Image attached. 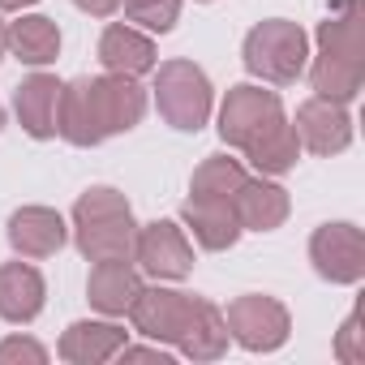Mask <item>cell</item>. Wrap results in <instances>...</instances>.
Segmentation results:
<instances>
[{"mask_svg": "<svg viewBox=\"0 0 365 365\" xmlns=\"http://www.w3.org/2000/svg\"><path fill=\"white\" fill-rule=\"evenodd\" d=\"M146 112V91L138 78L103 73V78H78L61 86L56 99V133L73 146H99L103 138L129 133Z\"/></svg>", "mask_w": 365, "mask_h": 365, "instance_id": "1", "label": "cell"}, {"mask_svg": "<svg viewBox=\"0 0 365 365\" xmlns=\"http://www.w3.org/2000/svg\"><path fill=\"white\" fill-rule=\"evenodd\" d=\"M220 138L250 155V163L262 176H279L297 163L301 142L297 129L284 116V103L275 91L262 86H232L220 108Z\"/></svg>", "mask_w": 365, "mask_h": 365, "instance_id": "2", "label": "cell"}, {"mask_svg": "<svg viewBox=\"0 0 365 365\" xmlns=\"http://www.w3.org/2000/svg\"><path fill=\"white\" fill-rule=\"evenodd\" d=\"M309 82L322 99L348 103L365 82V9L361 0H344V9L318 26V56Z\"/></svg>", "mask_w": 365, "mask_h": 365, "instance_id": "3", "label": "cell"}, {"mask_svg": "<svg viewBox=\"0 0 365 365\" xmlns=\"http://www.w3.org/2000/svg\"><path fill=\"white\" fill-rule=\"evenodd\" d=\"M133 211L125 202L120 190L112 185H95L78 198L73 207V241L82 250V258L91 262H108V258H129L133 254Z\"/></svg>", "mask_w": 365, "mask_h": 365, "instance_id": "4", "label": "cell"}, {"mask_svg": "<svg viewBox=\"0 0 365 365\" xmlns=\"http://www.w3.org/2000/svg\"><path fill=\"white\" fill-rule=\"evenodd\" d=\"M305 56H309V43L297 22L271 18L245 35V69L258 73L262 82H275V86L297 82L305 69Z\"/></svg>", "mask_w": 365, "mask_h": 365, "instance_id": "5", "label": "cell"}, {"mask_svg": "<svg viewBox=\"0 0 365 365\" xmlns=\"http://www.w3.org/2000/svg\"><path fill=\"white\" fill-rule=\"evenodd\" d=\"M155 99L159 112L172 129L180 133H198L211 116V82L198 65L190 61H168L155 73Z\"/></svg>", "mask_w": 365, "mask_h": 365, "instance_id": "6", "label": "cell"}, {"mask_svg": "<svg viewBox=\"0 0 365 365\" xmlns=\"http://www.w3.org/2000/svg\"><path fill=\"white\" fill-rule=\"evenodd\" d=\"M228 331L250 348V352H275L284 339H288V309L275 301V297H262V292H250V297H237L224 314Z\"/></svg>", "mask_w": 365, "mask_h": 365, "instance_id": "7", "label": "cell"}, {"mask_svg": "<svg viewBox=\"0 0 365 365\" xmlns=\"http://www.w3.org/2000/svg\"><path fill=\"white\" fill-rule=\"evenodd\" d=\"M309 262L331 284H356L365 275V237L352 224H322L309 237Z\"/></svg>", "mask_w": 365, "mask_h": 365, "instance_id": "8", "label": "cell"}, {"mask_svg": "<svg viewBox=\"0 0 365 365\" xmlns=\"http://www.w3.org/2000/svg\"><path fill=\"white\" fill-rule=\"evenodd\" d=\"M190 314H194V297L172 292V288H138V297L129 305L133 327L155 344H180V335L190 327Z\"/></svg>", "mask_w": 365, "mask_h": 365, "instance_id": "9", "label": "cell"}, {"mask_svg": "<svg viewBox=\"0 0 365 365\" xmlns=\"http://www.w3.org/2000/svg\"><path fill=\"white\" fill-rule=\"evenodd\" d=\"M133 258L142 262V271H150L155 279H185L194 271V250L176 224L155 220L146 228H138L133 237Z\"/></svg>", "mask_w": 365, "mask_h": 365, "instance_id": "10", "label": "cell"}, {"mask_svg": "<svg viewBox=\"0 0 365 365\" xmlns=\"http://www.w3.org/2000/svg\"><path fill=\"white\" fill-rule=\"evenodd\" d=\"M292 129H297V142L309 146L314 155H339L352 142L348 108L335 103V99H322V95H314V99H305L297 108V125Z\"/></svg>", "mask_w": 365, "mask_h": 365, "instance_id": "11", "label": "cell"}, {"mask_svg": "<svg viewBox=\"0 0 365 365\" xmlns=\"http://www.w3.org/2000/svg\"><path fill=\"white\" fill-rule=\"evenodd\" d=\"M9 245L22 258H48L65 245V220L48 207H22L9 220Z\"/></svg>", "mask_w": 365, "mask_h": 365, "instance_id": "12", "label": "cell"}, {"mask_svg": "<svg viewBox=\"0 0 365 365\" xmlns=\"http://www.w3.org/2000/svg\"><path fill=\"white\" fill-rule=\"evenodd\" d=\"M232 211H237V224L241 228L275 232L288 220V190H279L275 180H250L245 176V185L232 198Z\"/></svg>", "mask_w": 365, "mask_h": 365, "instance_id": "13", "label": "cell"}, {"mask_svg": "<svg viewBox=\"0 0 365 365\" xmlns=\"http://www.w3.org/2000/svg\"><path fill=\"white\" fill-rule=\"evenodd\" d=\"M56 99H61V82L52 73H31L18 95H14V108H18V120L31 138H52L56 133Z\"/></svg>", "mask_w": 365, "mask_h": 365, "instance_id": "14", "label": "cell"}, {"mask_svg": "<svg viewBox=\"0 0 365 365\" xmlns=\"http://www.w3.org/2000/svg\"><path fill=\"white\" fill-rule=\"evenodd\" d=\"M43 309V275L26 262L0 267V318L5 322H31Z\"/></svg>", "mask_w": 365, "mask_h": 365, "instance_id": "15", "label": "cell"}, {"mask_svg": "<svg viewBox=\"0 0 365 365\" xmlns=\"http://www.w3.org/2000/svg\"><path fill=\"white\" fill-rule=\"evenodd\" d=\"M99 61L108 73L120 78H142L155 69V43L146 35H138L133 26H108L99 39Z\"/></svg>", "mask_w": 365, "mask_h": 365, "instance_id": "16", "label": "cell"}, {"mask_svg": "<svg viewBox=\"0 0 365 365\" xmlns=\"http://www.w3.org/2000/svg\"><path fill=\"white\" fill-rule=\"evenodd\" d=\"M138 288H142V279H138V271L129 267V258H108V262H95L91 284H86L91 305H95V309H103V314H125V309L133 305Z\"/></svg>", "mask_w": 365, "mask_h": 365, "instance_id": "17", "label": "cell"}, {"mask_svg": "<svg viewBox=\"0 0 365 365\" xmlns=\"http://www.w3.org/2000/svg\"><path fill=\"white\" fill-rule=\"evenodd\" d=\"M125 348V331L116 322H73L61 335V356L73 365H99Z\"/></svg>", "mask_w": 365, "mask_h": 365, "instance_id": "18", "label": "cell"}, {"mask_svg": "<svg viewBox=\"0 0 365 365\" xmlns=\"http://www.w3.org/2000/svg\"><path fill=\"white\" fill-rule=\"evenodd\" d=\"M180 215H185V224L194 228L198 245L202 250H232L237 237H241V224H237V211L228 202H207V198H190L185 207H180Z\"/></svg>", "mask_w": 365, "mask_h": 365, "instance_id": "19", "label": "cell"}, {"mask_svg": "<svg viewBox=\"0 0 365 365\" xmlns=\"http://www.w3.org/2000/svg\"><path fill=\"white\" fill-rule=\"evenodd\" d=\"M176 348L185 352V356H194V361H215V356H224V348H228V322H224L220 305H211L207 297H194L190 327H185V335H180Z\"/></svg>", "mask_w": 365, "mask_h": 365, "instance_id": "20", "label": "cell"}, {"mask_svg": "<svg viewBox=\"0 0 365 365\" xmlns=\"http://www.w3.org/2000/svg\"><path fill=\"white\" fill-rule=\"evenodd\" d=\"M9 48H14V56L22 65H48L61 52V31H56L52 18L31 14V18H22V22L9 26Z\"/></svg>", "mask_w": 365, "mask_h": 365, "instance_id": "21", "label": "cell"}, {"mask_svg": "<svg viewBox=\"0 0 365 365\" xmlns=\"http://www.w3.org/2000/svg\"><path fill=\"white\" fill-rule=\"evenodd\" d=\"M241 185H245V168L237 159H228V155H211V159L198 163L190 194L194 198H207V202H228L232 207V198H237Z\"/></svg>", "mask_w": 365, "mask_h": 365, "instance_id": "22", "label": "cell"}, {"mask_svg": "<svg viewBox=\"0 0 365 365\" xmlns=\"http://www.w3.org/2000/svg\"><path fill=\"white\" fill-rule=\"evenodd\" d=\"M125 18L146 26V31L168 35L180 18V0H125Z\"/></svg>", "mask_w": 365, "mask_h": 365, "instance_id": "23", "label": "cell"}, {"mask_svg": "<svg viewBox=\"0 0 365 365\" xmlns=\"http://www.w3.org/2000/svg\"><path fill=\"white\" fill-rule=\"evenodd\" d=\"M335 356L348 361V365H361L365 361V331H361V309H352L335 335Z\"/></svg>", "mask_w": 365, "mask_h": 365, "instance_id": "24", "label": "cell"}, {"mask_svg": "<svg viewBox=\"0 0 365 365\" xmlns=\"http://www.w3.org/2000/svg\"><path fill=\"white\" fill-rule=\"evenodd\" d=\"M9 361H31V365H43V361H48V352H43L35 339H22V335H14V339H5V344H0V365H9Z\"/></svg>", "mask_w": 365, "mask_h": 365, "instance_id": "25", "label": "cell"}, {"mask_svg": "<svg viewBox=\"0 0 365 365\" xmlns=\"http://www.w3.org/2000/svg\"><path fill=\"white\" fill-rule=\"evenodd\" d=\"M78 9H86V14H95V18H108V14H116L125 0H73Z\"/></svg>", "mask_w": 365, "mask_h": 365, "instance_id": "26", "label": "cell"}, {"mask_svg": "<svg viewBox=\"0 0 365 365\" xmlns=\"http://www.w3.org/2000/svg\"><path fill=\"white\" fill-rule=\"evenodd\" d=\"M120 356L125 361H159V365H168V356L159 348H120Z\"/></svg>", "mask_w": 365, "mask_h": 365, "instance_id": "27", "label": "cell"}, {"mask_svg": "<svg viewBox=\"0 0 365 365\" xmlns=\"http://www.w3.org/2000/svg\"><path fill=\"white\" fill-rule=\"evenodd\" d=\"M35 0H0V9H31Z\"/></svg>", "mask_w": 365, "mask_h": 365, "instance_id": "28", "label": "cell"}, {"mask_svg": "<svg viewBox=\"0 0 365 365\" xmlns=\"http://www.w3.org/2000/svg\"><path fill=\"white\" fill-rule=\"evenodd\" d=\"M5 52H9V26L0 22V61H5Z\"/></svg>", "mask_w": 365, "mask_h": 365, "instance_id": "29", "label": "cell"}, {"mask_svg": "<svg viewBox=\"0 0 365 365\" xmlns=\"http://www.w3.org/2000/svg\"><path fill=\"white\" fill-rule=\"evenodd\" d=\"M0 125H5V112H0Z\"/></svg>", "mask_w": 365, "mask_h": 365, "instance_id": "30", "label": "cell"}]
</instances>
